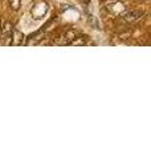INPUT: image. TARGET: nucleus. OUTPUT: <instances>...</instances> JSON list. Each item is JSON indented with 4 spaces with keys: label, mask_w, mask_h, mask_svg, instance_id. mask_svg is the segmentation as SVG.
Segmentation results:
<instances>
[{
    "label": "nucleus",
    "mask_w": 151,
    "mask_h": 159,
    "mask_svg": "<svg viewBox=\"0 0 151 159\" xmlns=\"http://www.w3.org/2000/svg\"><path fill=\"white\" fill-rule=\"evenodd\" d=\"M2 31H3V43L6 44V45H11L12 44V32H13V29H12V25L9 23H6L4 24V27L2 28Z\"/></svg>",
    "instance_id": "f257e3e1"
},
{
    "label": "nucleus",
    "mask_w": 151,
    "mask_h": 159,
    "mask_svg": "<svg viewBox=\"0 0 151 159\" xmlns=\"http://www.w3.org/2000/svg\"><path fill=\"white\" fill-rule=\"evenodd\" d=\"M142 12H139V11H131V12H129V13H126L123 19H125V21L126 23H135V21H138V20L142 17Z\"/></svg>",
    "instance_id": "f03ea898"
},
{
    "label": "nucleus",
    "mask_w": 151,
    "mask_h": 159,
    "mask_svg": "<svg viewBox=\"0 0 151 159\" xmlns=\"http://www.w3.org/2000/svg\"><path fill=\"white\" fill-rule=\"evenodd\" d=\"M142 2H147V0H142Z\"/></svg>",
    "instance_id": "20e7f679"
},
{
    "label": "nucleus",
    "mask_w": 151,
    "mask_h": 159,
    "mask_svg": "<svg viewBox=\"0 0 151 159\" xmlns=\"http://www.w3.org/2000/svg\"><path fill=\"white\" fill-rule=\"evenodd\" d=\"M70 44L72 45H86L88 44V40H86V37L85 36H81V37H77V39H73L72 41H70Z\"/></svg>",
    "instance_id": "7ed1b4c3"
}]
</instances>
